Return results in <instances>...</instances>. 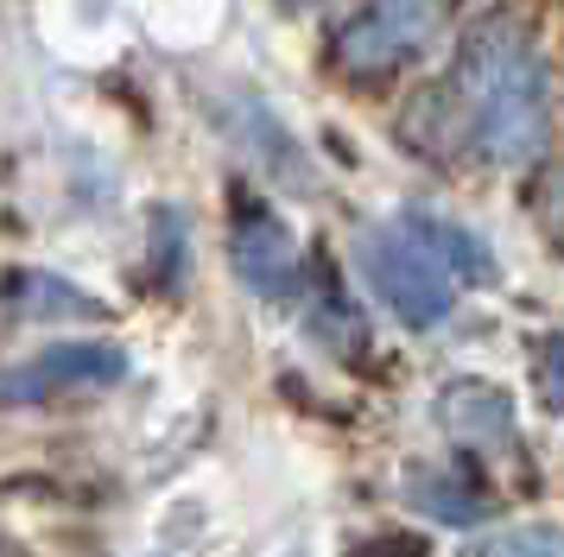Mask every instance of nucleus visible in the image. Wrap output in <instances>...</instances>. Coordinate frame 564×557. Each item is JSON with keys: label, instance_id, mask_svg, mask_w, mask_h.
<instances>
[{"label": "nucleus", "instance_id": "7ed1b4c3", "mask_svg": "<svg viewBox=\"0 0 564 557\" xmlns=\"http://www.w3.org/2000/svg\"><path fill=\"white\" fill-rule=\"evenodd\" d=\"M361 273H368V285L381 292V304L406 329H437L451 317V304H457V278L437 266V253L406 222L361 234Z\"/></svg>", "mask_w": 564, "mask_h": 557}, {"label": "nucleus", "instance_id": "1a4fd4ad", "mask_svg": "<svg viewBox=\"0 0 564 557\" xmlns=\"http://www.w3.org/2000/svg\"><path fill=\"white\" fill-rule=\"evenodd\" d=\"M20 310H26V317H96V304L83 298L77 285L45 278V273H26V278H20Z\"/></svg>", "mask_w": 564, "mask_h": 557}, {"label": "nucleus", "instance_id": "9d476101", "mask_svg": "<svg viewBox=\"0 0 564 557\" xmlns=\"http://www.w3.org/2000/svg\"><path fill=\"white\" fill-rule=\"evenodd\" d=\"M476 557H564V538L558 526H513L501 538H488Z\"/></svg>", "mask_w": 564, "mask_h": 557}, {"label": "nucleus", "instance_id": "423d86ee", "mask_svg": "<svg viewBox=\"0 0 564 557\" xmlns=\"http://www.w3.org/2000/svg\"><path fill=\"white\" fill-rule=\"evenodd\" d=\"M437 418L469 450H495V444L513 437V400L501 386H488V380H451L444 400H437Z\"/></svg>", "mask_w": 564, "mask_h": 557}, {"label": "nucleus", "instance_id": "f03ea898", "mask_svg": "<svg viewBox=\"0 0 564 557\" xmlns=\"http://www.w3.org/2000/svg\"><path fill=\"white\" fill-rule=\"evenodd\" d=\"M457 0H368L361 13L336 25L330 39V64L349 83H381V76H400L432 45L444 20H451Z\"/></svg>", "mask_w": 564, "mask_h": 557}, {"label": "nucleus", "instance_id": "20e7f679", "mask_svg": "<svg viewBox=\"0 0 564 557\" xmlns=\"http://www.w3.org/2000/svg\"><path fill=\"white\" fill-rule=\"evenodd\" d=\"M128 374V354L115 342H57V349L32 354L20 368L0 374V400L7 405H39L57 393H89V386H115Z\"/></svg>", "mask_w": 564, "mask_h": 557}, {"label": "nucleus", "instance_id": "f257e3e1", "mask_svg": "<svg viewBox=\"0 0 564 557\" xmlns=\"http://www.w3.org/2000/svg\"><path fill=\"white\" fill-rule=\"evenodd\" d=\"M451 89H457V101H463L469 140H476L495 165H527V159L545 152V133H552L545 64H539L527 25L513 20L508 7H488V13L469 20Z\"/></svg>", "mask_w": 564, "mask_h": 557}, {"label": "nucleus", "instance_id": "39448f33", "mask_svg": "<svg viewBox=\"0 0 564 557\" xmlns=\"http://www.w3.org/2000/svg\"><path fill=\"white\" fill-rule=\"evenodd\" d=\"M229 260H235V278L260 298H285L299 285V241L273 209H241L235 216Z\"/></svg>", "mask_w": 564, "mask_h": 557}, {"label": "nucleus", "instance_id": "0eeeda50", "mask_svg": "<svg viewBox=\"0 0 564 557\" xmlns=\"http://www.w3.org/2000/svg\"><path fill=\"white\" fill-rule=\"evenodd\" d=\"M400 222H406L412 234H419V241L437 253V266H444L451 278H457V273H463V278H488V273H495V266H488V248L469 234V228L444 222V216H400Z\"/></svg>", "mask_w": 564, "mask_h": 557}, {"label": "nucleus", "instance_id": "6e6552de", "mask_svg": "<svg viewBox=\"0 0 564 557\" xmlns=\"http://www.w3.org/2000/svg\"><path fill=\"white\" fill-rule=\"evenodd\" d=\"M406 494L425 506L432 520H444V526H476V520L488 513L482 494H476L463 476H451V469H425V476H412Z\"/></svg>", "mask_w": 564, "mask_h": 557}, {"label": "nucleus", "instance_id": "9b49d317", "mask_svg": "<svg viewBox=\"0 0 564 557\" xmlns=\"http://www.w3.org/2000/svg\"><path fill=\"white\" fill-rule=\"evenodd\" d=\"M387 557H419V545H381Z\"/></svg>", "mask_w": 564, "mask_h": 557}]
</instances>
